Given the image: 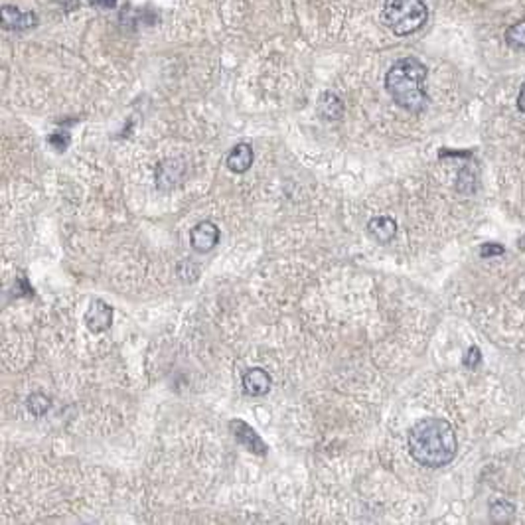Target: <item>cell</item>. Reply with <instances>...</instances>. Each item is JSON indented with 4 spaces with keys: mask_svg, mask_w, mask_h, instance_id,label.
I'll list each match as a JSON object with an SVG mask.
<instances>
[{
    "mask_svg": "<svg viewBox=\"0 0 525 525\" xmlns=\"http://www.w3.org/2000/svg\"><path fill=\"white\" fill-rule=\"evenodd\" d=\"M409 452L413 461L419 462L427 468H442L449 466L456 458L458 452V440L454 435V429L445 419H421L419 423L411 427Z\"/></svg>",
    "mask_w": 525,
    "mask_h": 525,
    "instance_id": "obj_1",
    "label": "cell"
},
{
    "mask_svg": "<svg viewBox=\"0 0 525 525\" xmlns=\"http://www.w3.org/2000/svg\"><path fill=\"white\" fill-rule=\"evenodd\" d=\"M429 76L427 65L417 58H403L389 67L385 76V89L401 109L409 113H423L429 107L424 81Z\"/></svg>",
    "mask_w": 525,
    "mask_h": 525,
    "instance_id": "obj_2",
    "label": "cell"
},
{
    "mask_svg": "<svg viewBox=\"0 0 525 525\" xmlns=\"http://www.w3.org/2000/svg\"><path fill=\"white\" fill-rule=\"evenodd\" d=\"M429 18L424 0H385L381 20L395 36H411L419 32Z\"/></svg>",
    "mask_w": 525,
    "mask_h": 525,
    "instance_id": "obj_3",
    "label": "cell"
},
{
    "mask_svg": "<svg viewBox=\"0 0 525 525\" xmlns=\"http://www.w3.org/2000/svg\"><path fill=\"white\" fill-rule=\"evenodd\" d=\"M230 431L231 435L235 436V440H237L243 449L253 452L257 456H265V454H267L269 447L265 445V440H263L261 436L257 435L255 429H253L251 424L245 423L243 419H231Z\"/></svg>",
    "mask_w": 525,
    "mask_h": 525,
    "instance_id": "obj_4",
    "label": "cell"
},
{
    "mask_svg": "<svg viewBox=\"0 0 525 525\" xmlns=\"http://www.w3.org/2000/svg\"><path fill=\"white\" fill-rule=\"evenodd\" d=\"M219 227L209 219L198 221L190 230V245L196 253H209L219 243Z\"/></svg>",
    "mask_w": 525,
    "mask_h": 525,
    "instance_id": "obj_5",
    "label": "cell"
},
{
    "mask_svg": "<svg viewBox=\"0 0 525 525\" xmlns=\"http://www.w3.org/2000/svg\"><path fill=\"white\" fill-rule=\"evenodd\" d=\"M83 320H85V326H87L89 332H105L113 324V307L107 304L101 298H93L89 308H87V312H85V316H83Z\"/></svg>",
    "mask_w": 525,
    "mask_h": 525,
    "instance_id": "obj_6",
    "label": "cell"
},
{
    "mask_svg": "<svg viewBox=\"0 0 525 525\" xmlns=\"http://www.w3.org/2000/svg\"><path fill=\"white\" fill-rule=\"evenodd\" d=\"M241 384H243V391L251 397H263L267 395L273 387V377L267 370L263 368H251L243 373L241 377Z\"/></svg>",
    "mask_w": 525,
    "mask_h": 525,
    "instance_id": "obj_7",
    "label": "cell"
},
{
    "mask_svg": "<svg viewBox=\"0 0 525 525\" xmlns=\"http://www.w3.org/2000/svg\"><path fill=\"white\" fill-rule=\"evenodd\" d=\"M253 160H255L253 146L247 144V142H239V144H235L230 150L227 158H225V164H227V168H230L231 172H235V174H245L249 168L253 166Z\"/></svg>",
    "mask_w": 525,
    "mask_h": 525,
    "instance_id": "obj_8",
    "label": "cell"
},
{
    "mask_svg": "<svg viewBox=\"0 0 525 525\" xmlns=\"http://www.w3.org/2000/svg\"><path fill=\"white\" fill-rule=\"evenodd\" d=\"M36 24H38V16L34 12H22L16 6H4L2 8V28L4 30L20 32V30H28V28Z\"/></svg>",
    "mask_w": 525,
    "mask_h": 525,
    "instance_id": "obj_9",
    "label": "cell"
},
{
    "mask_svg": "<svg viewBox=\"0 0 525 525\" xmlns=\"http://www.w3.org/2000/svg\"><path fill=\"white\" fill-rule=\"evenodd\" d=\"M368 233L379 245H387L391 243L393 237L397 235V223H395V219L387 218V216H377V218L370 219Z\"/></svg>",
    "mask_w": 525,
    "mask_h": 525,
    "instance_id": "obj_10",
    "label": "cell"
},
{
    "mask_svg": "<svg viewBox=\"0 0 525 525\" xmlns=\"http://www.w3.org/2000/svg\"><path fill=\"white\" fill-rule=\"evenodd\" d=\"M318 113H320L322 119L326 121H338L344 115V103L342 99L336 95V93H322V97L318 99Z\"/></svg>",
    "mask_w": 525,
    "mask_h": 525,
    "instance_id": "obj_11",
    "label": "cell"
},
{
    "mask_svg": "<svg viewBox=\"0 0 525 525\" xmlns=\"http://www.w3.org/2000/svg\"><path fill=\"white\" fill-rule=\"evenodd\" d=\"M176 164H178V160L174 162V168L170 170V160H166V162H162V164L158 166L156 184H158L160 188H166V186H172V184L178 182L180 174H182V166H176Z\"/></svg>",
    "mask_w": 525,
    "mask_h": 525,
    "instance_id": "obj_12",
    "label": "cell"
},
{
    "mask_svg": "<svg viewBox=\"0 0 525 525\" xmlns=\"http://www.w3.org/2000/svg\"><path fill=\"white\" fill-rule=\"evenodd\" d=\"M506 42L513 50L525 51V20H519V22H515V24L508 28Z\"/></svg>",
    "mask_w": 525,
    "mask_h": 525,
    "instance_id": "obj_13",
    "label": "cell"
},
{
    "mask_svg": "<svg viewBox=\"0 0 525 525\" xmlns=\"http://www.w3.org/2000/svg\"><path fill=\"white\" fill-rule=\"evenodd\" d=\"M513 513H515L513 504H510V501L506 500L494 501V504L490 506V519L496 522V524H506L508 519H512Z\"/></svg>",
    "mask_w": 525,
    "mask_h": 525,
    "instance_id": "obj_14",
    "label": "cell"
},
{
    "mask_svg": "<svg viewBox=\"0 0 525 525\" xmlns=\"http://www.w3.org/2000/svg\"><path fill=\"white\" fill-rule=\"evenodd\" d=\"M26 407L30 411V415H34V417H44V415L51 409V399L46 397L44 393H34V395L28 397Z\"/></svg>",
    "mask_w": 525,
    "mask_h": 525,
    "instance_id": "obj_15",
    "label": "cell"
},
{
    "mask_svg": "<svg viewBox=\"0 0 525 525\" xmlns=\"http://www.w3.org/2000/svg\"><path fill=\"white\" fill-rule=\"evenodd\" d=\"M50 144L58 150V153H64L65 148H67V144H69V135L67 132H53V135H50Z\"/></svg>",
    "mask_w": 525,
    "mask_h": 525,
    "instance_id": "obj_16",
    "label": "cell"
},
{
    "mask_svg": "<svg viewBox=\"0 0 525 525\" xmlns=\"http://www.w3.org/2000/svg\"><path fill=\"white\" fill-rule=\"evenodd\" d=\"M480 359H482V356H480V350L476 346H472L468 352H466V356H464V365L466 368H470V370H474L476 365L480 363Z\"/></svg>",
    "mask_w": 525,
    "mask_h": 525,
    "instance_id": "obj_17",
    "label": "cell"
},
{
    "mask_svg": "<svg viewBox=\"0 0 525 525\" xmlns=\"http://www.w3.org/2000/svg\"><path fill=\"white\" fill-rule=\"evenodd\" d=\"M501 253H504V247H501V245H496V243H494V245H490V243L482 245V249H480V257H484V259H486V257L501 255Z\"/></svg>",
    "mask_w": 525,
    "mask_h": 525,
    "instance_id": "obj_18",
    "label": "cell"
},
{
    "mask_svg": "<svg viewBox=\"0 0 525 525\" xmlns=\"http://www.w3.org/2000/svg\"><path fill=\"white\" fill-rule=\"evenodd\" d=\"M517 107H519V111H524V113H525V83L522 85V89H519V95H517Z\"/></svg>",
    "mask_w": 525,
    "mask_h": 525,
    "instance_id": "obj_19",
    "label": "cell"
}]
</instances>
